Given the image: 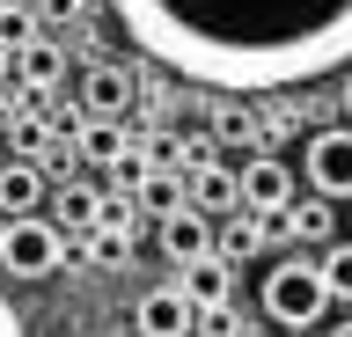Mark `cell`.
Instances as JSON below:
<instances>
[{
  "instance_id": "ffe728a7",
  "label": "cell",
  "mask_w": 352,
  "mask_h": 337,
  "mask_svg": "<svg viewBox=\"0 0 352 337\" xmlns=\"http://www.w3.org/2000/svg\"><path fill=\"white\" fill-rule=\"evenodd\" d=\"M30 37H37V23H30L22 8H0V51H22Z\"/></svg>"
},
{
  "instance_id": "9a60e30c",
  "label": "cell",
  "mask_w": 352,
  "mask_h": 337,
  "mask_svg": "<svg viewBox=\"0 0 352 337\" xmlns=\"http://www.w3.org/2000/svg\"><path fill=\"white\" fill-rule=\"evenodd\" d=\"M15 67H22V81H30V89H59V73H66V51L59 45H44V37H30V45L15 51Z\"/></svg>"
},
{
  "instance_id": "9c48e42d",
  "label": "cell",
  "mask_w": 352,
  "mask_h": 337,
  "mask_svg": "<svg viewBox=\"0 0 352 337\" xmlns=\"http://www.w3.org/2000/svg\"><path fill=\"white\" fill-rule=\"evenodd\" d=\"M176 286L191 293L198 308H228V301H235V257H198V264H176Z\"/></svg>"
},
{
  "instance_id": "ac0fdd59",
  "label": "cell",
  "mask_w": 352,
  "mask_h": 337,
  "mask_svg": "<svg viewBox=\"0 0 352 337\" xmlns=\"http://www.w3.org/2000/svg\"><path fill=\"white\" fill-rule=\"evenodd\" d=\"M140 205H147V213H176V169L140 176Z\"/></svg>"
},
{
  "instance_id": "5bb4252c",
  "label": "cell",
  "mask_w": 352,
  "mask_h": 337,
  "mask_svg": "<svg viewBox=\"0 0 352 337\" xmlns=\"http://www.w3.org/2000/svg\"><path fill=\"white\" fill-rule=\"evenodd\" d=\"M52 220H59L66 235H88V227L103 220V198H96L88 183H59V198H52Z\"/></svg>"
},
{
  "instance_id": "30bf717a",
  "label": "cell",
  "mask_w": 352,
  "mask_h": 337,
  "mask_svg": "<svg viewBox=\"0 0 352 337\" xmlns=\"http://www.w3.org/2000/svg\"><path fill=\"white\" fill-rule=\"evenodd\" d=\"M44 198H52V183H44L37 161H0V213H8V220L37 213Z\"/></svg>"
},
{
  "instance_id": "4fadbf2b",
  "label": "cell",
  "mask_w": 352,
  "mask_h": 337,
  "mask_svg": "<svg viewBox=\"0 0 352 337\" xmlns=\"http://www.w3.org/2000/svg\"><path fill=\"white\" fill-rule=\"evenodd\" d=\"M272 235H294V242H330V198L316 191V198L286 205V213H272Z\"/></svg>"
},
{
  "instance_id": "603a6c76",
  "label": "cell",
  "mask_w": 352,
  "mask_h": 337,
  "mask_svg": "<svg viewBox=\"0 0 352 337\" xmlns=\"http://www.w3.org/2000/svg\"><path fill=\"white\" fill-rule=\"evenodd\" d=\"M345 117H352V81H345Z\"/></svg>"
},
{
  "instance_id": "7a4b0ae2",
  "label": "cell",
  "mask_w": 352,
  "mask_h": 337,
  "mask_svg": "<svg viewBox=\"0 0 352 337\" xmlns=\"http://www.w3.org/2000/svg\"><path fill=\"white\" fill-rule=\"evenodd\" d=\"M330 308V279H323V257L308 264V257H286V264L264 271V315L286 323V330H308V323H323Z\"/></svg>"
},
{
  "instance_id": "5b68a950",
  "label": "cell",
  "mask_w": 352,
  "mask_h": 337,
  "mask_svg": "<svg viewBox=\"0 0 352 337\" xmlns=\"http://www.w3.org/2000/svg\"><path fill=\"white\" fill-rule=\"evenodd\" d=\"M213 249H220L213 213H198V205L162 213V257H169V264H198V257H213Z\"/></svg>"
},
{
  "instance_id": "ba28073f",
  "label": "cell",
  "mask_w": 352,
  "mask_h": 337,
  "mask_svg": "<svg viewBox=\"0 0 352 337\" xmlns=\"http://www.w3.org/2000/svg\"><path fill=\"white\" fill-rule=\"evenodd\" d=\"M191 205L213 213V220L235 213V205H242V161H206V154H198L191 161Z\"/></svg>"
},
{
  "instance_id": "d6986e66",
  "label": "cell",
  "mask_w": 352,
  "mask_h": 337,
  "mask_svg": "<svg viewBox=\"0 0 352 337\" xmlns=\"http://www.w3.org/2000/svg\"><path fill=\"white\" fill-rule=\"evenodd\" d=\"M220 139H257V111H250V103H220Z\"/></svg>"
},
{
  "instance_id": "3957f363",
  "label": "cell",
  "mask_w": 352,
  "mask_h": 337,
  "mask_svg": "<svg viewBox=\"0 0 352 337\" xmlns=\"http://www.w3.org/2000/svg\"><path fill=\"white\" fill-rule=\"evenodd\" d=\"M59 220H37V213H22V220H8V235H0V271L8 279H52L59 271Z\"/></svg>"
},
{
  "instance_id": "e0dca14e",
  "label": "cell",
  "mask_w": 352,
  "mask_h": 337,
  "mask_svg": "<svg viewBox=\"0 0 352 337\" xmlns=\"http://www.w3.org/2000/svg\"><path fill=\"white\" fill-rule=\"evenodd\" d=\"M323 279H330V301H352V242L323 249Z\"/></svg>"
},
{
  "instance_id": "8992f818",
  "label": "cell",
  "mask_w": 352,
  "mask_h": 337,
  "mask_svg": "<svg viewBox=\"0 0 352 337\" xmlns=\"http://www.w3.org/2000/svg\"><path fill=\"white\" fill-rule=\"evenodd\" d=\"M132 323H140V337H191L198 330V301L184 286H154V293H140Z\"/></svg>"
},
{
  "instance_id": "7c38bea8",
  "label": "cell",
  "mask_w": 352,
  "mask_h": 337,
  "mask_svg": "<svg viewBox=\"0 0 352 337\" xmlns=\"http://www.w3.org/2000/svg\"><path fill=\"white\" fill-rule=\"evenodd\" d=\"M125 103H132V81L118 67H88V81H81V111L88 117H125Z\"/></svg>"
},
{
  "instance_id": "8fae6325",
  "label": "cell",
  "mask_w": 352,
  "mask_h": 337,
  "mask_svg": "<svg viewBox=\"0 0 352 337\" xmlns=\"http://www.w3.org/2000/svg\"><path fill=\"white\" fill-rule=\"evenodd\" d=\"M272 242V220L264 213H250V205H235V213H220V257H235V264H250L257 249Z\"/></svg>"
},
{
  "instance_id": "44dd1931",
  "label": "cell",
  "mask_w": 352,
  "mask_h": 337,
  "mask_svg": "<svg viewBox=\"0 0 352 337\" xmlns=\"http://www.w3.org/2000/svg\"><path fill=\"white\" fill-rule=\"evenodd\" d=\"M0 337H30V330H22V315L8 308V293H0Z\"/></svg>"
},
{
  "instance_id": "277c9868",
  "label": "cell",
  "mask_w": 352,
  "mask_h": 337,
  "mask_svg": "<svg viewBox=\"0 0 352 337\" xmlns=\"http://www.w3.org/2000/svg\"><path fill=\"white\" fill-rule=\"evenodd\" d=\"M301 169H308V183H316L330 205H338V198H352V117H345V125H323V132L308 139Z\"/></svg>"
},
{
  "instance_id": "6da1fadb",
  "label": "cell",
  "mask_w": 352,
  "mask_h": 337,
  "mask_svg": "<svg viewBox=\"0 0 352 337\" xmlns=\"http://www.w3.org/2000/svg\"><path fill=\"white\" fill-rule=\"evenodd\" d=\"M125 45L191 89L286 95L352 73V0H103Z\"/></svg>"
},
{
  "instance_id": "7402d4cb",
  "label": "cell",
  "mask_w": 352,
  "mask_h": 337,
  "mask_svg": "<svg viewBox=\"0 0 352 337\" xmlns=\"http://www.w3.org/2000/svg\"><path fill=\"white\" fill-rule=\"evenodd\" d=\"M330 337H352V315H345V323H330Z\"/></svg>"
},
{
  "instance_id": "52a82bcc",
  "label": "cell",
  "mask_w": 352,
  "mask_h": 337,
  "mask_svg": "<svg viewBox=\"0 0 352 337\" xmlns=\"http://www.w3.org/2000/svg\"><path fill=\"white\" fill-rule=\"evenodd\" d=\"M242 205H250V213H264V220H272V213H286V205H294V169H286V161H272V154L242 161Z\"/></svg>"
},
{
  "instance_id": "2e32d148",
  "label": "cell",
  "mask_w": 352,
  "mask_h": 337,
  "mask_svg": "<svg viewBox=\"0 0 352 337\" xmlns=\"http://www.w3.org/2000/svg\"><path fill=\"white\" fill-rule=\"evenodd\" d=\"M125 154L132 147L118 139V117H96V125L81 132V161H125Z\"/></svg>"
},
{
  "instance_id": "cb8c5ba5",
  "label": "cell",
  "mask_w": 352,
  "mask_h": 337,
  "mask_svg": "<svg viewBox=\"0 0 352 337\" xmlns=\"http://www.w3.org/2000/svg\"><path fill=\"white\" fill-rule=\"evenodd\" d=\"M0 235H8V213H0Z\"/></svg>"
}]
</instances>
